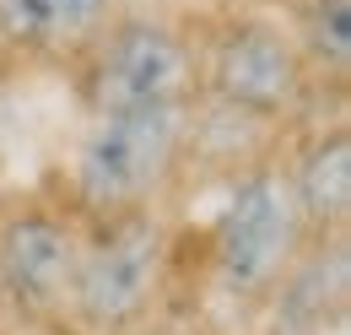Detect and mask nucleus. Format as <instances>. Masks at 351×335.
I'll use <instances>...</instances> for the list:
<instances>
[{
	"label": "nucleus",
	"instance_id": "nucleus-9",
	"mask_svg": "<svg viewBox=\"0 0 351 335\" xmlns=\"http://www.w3.org/2000/svg\"><path fill=\"white\" fill-rule=\"evenodd\" d=\"M287 27L319 86L341 97L351 76V0H298V16Z\"/></svg>",
	"mask_w": 351,
	"mask_h": 335
},
{
	"label": "nucleus",
	"instance_id": "nucleus-4",
	"mask_svg": "<svg viewBox=\"0 0 351 335\" xmlns=\"http://www.w3.org/2000/svg\"><path fill=\"white\" fill-rule=\"evenodd\" d=\"M173 259L178 244L162 206L82 222V254H76V276L65 297V325L76 335H135L162 308Z\"/></svg>",
	"mask_w": 351,
	"mask_h": 335
},
{
	"label": "nucleus",
	"instance_id": "nucleus-8",
	"mask_svg": "<svg viewBox=\"0 0 351 335\" xmlns=\"http://www.w3.org/2000/svg\"><path fill=\"white\" fill-rule=\"evenodd\" d=\"M119 0H0V49L22 60L76 65Z\"/></svg>",
	"mask_w": 351,
	"mask_h": 335
},
{
	"label": "nucleus",
	"instance_id": "nucleus-2",
	"mask_svg": "<svg viewBox=\"0 0 351 335\" xmlns=\"http://www.w3.org/2000/svg\"><path fill=\"white\" fill-rule=\"evenodd\" d=\"M189 130H195V108L82 114V130L65 157L60 200L82 222L168 206L173 184L189 168Z\"/></svg>",
	"mask_w": 351,
	"mask_h": 335
},
{
	"label": "nucleus",
	"instance_id": "nucleus-5",
	"mask_svg": "<svg viewBox=\"0 0 351 335\" xmlns=\"http://www.w3.org/2000/svg\"><path fill=\"white\" fill-rule=\"evenodd\" d=\"M76 71H82V114L200 103V43L189 27L152 11H114L76 60Z\"/></svg>",
	"mask_w": 351,
	"mask_h": 335
},
{
	"label": "nucleus",
	"instance_id": "nucleus-10",
	"mask_svg": "<svg viewBox=\"0 0 351 335\" xmlns=\"http://www.w3.org/2000/svg\"><path fill=\"white\" fill-rule=\"evenodd\" d=\"M27 335H76V330H71V325H33Z\"/></svg>",
	"mask_w": 351,
	"mask_h": 335
},
{
	"label": "nucleus",
	"instance_id": "nucleus-7",
	"mask_svg": "<svg viewBox=\"0 0 351 335\" xmlns=\"http://www.w3.org/2000/svg\"><path fill=\"white\" fill-rule=\"evenodd\" d=\"M292 200L313 238H346L351 227V130L346 119H313L292 152H281Z\"/></svg>",
	"mask_w": 351,
	"mask_h": 335
},
{
	"label": "nucleus",
	"instance_id": "nucleus-6",
	"mask_svg": "<svg viewBox=\"0 0 351 335\" xmlns=\"http://www.w3.org/2000/svg\"><path fill=\"white\" fill-rule=\"evenodd\" d=\"M82 254V216L60 195L0 206V308L33 325H65Z\"/></svg>",
	"mask_w": 351,
	"mask_h": 335
},
{
	"label": "nucleus",
	"instance_id": "nucleus-1",
	"mask_svg": "<svg viewBox=\"0 0 351 335\" xmlns=\"http://www.w3.org/2000/svg\"><path fill=\"white\" fill-rule=\"evenodd\" d=\"M319 238L308 233L303 211L292 200L281 152H260L227 168L221 206L206 227V281L238 308L276 303L292 287L303 254Z\"/></svg>",
	"mask_w": 351,
	"mask_h": 335
},
{
	"label": "nucleus",
	"instance_id": "nucleus-3",
	"mask_svg": "<svg viewBox=\"0 0 351 335\" xmlns=\"http://www.w3.org/2000/svg\"><path fill=\"white\" fill-rule=\"evenodd\" d=\"M195 43H200V103L281 135L319 119L324 86L308 71L303 49L281 16L232 11Z\"/></svg>",
	"mask_w": 351,
	"mask_h": 335
}]
</instances>
